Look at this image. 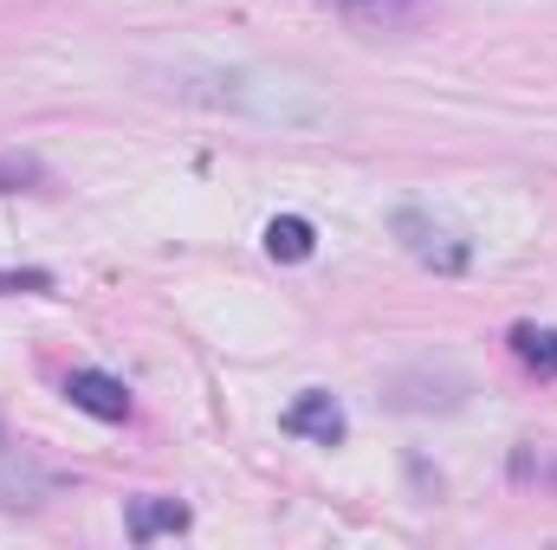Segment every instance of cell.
I'll return each mask as SVG.
<instances>
[{
	"label": "cell",
	"instance_id": "obj_8",
	"mask_svg": "<svg viewBox=\"0 0 557 550\" xmlns=\"http://www.w3.org/2000/svg\"><path fill=\"white\" fill-rule=\"evenodd\" d=\"M512 357L532 370V376H545V383H557V324H512Z\"/></svg>",
	"mask_w": 557,
	"mask_h": 550
},
{
	"label": "cell",
	"instance_id": "obj_5",
	"mask_svg": "<svg viewBox=\"0 0 557 550\" xmlns=\"http://www.w3.org/2000/svg\"><path fill=\"white\" fill-rule=\"evenodd\" d=\"M331 7L350 33H416L428 13L421 0H331Z\"/></svg>",
	"mask_w": 557,
	"mask_h": 550
},
{
	"label": "cell",
	"instance_id": "obj_9",
	"mask_svg": "<svg viewBox=\"0 0 557 550\" xmlns=\"http://www.w3.org/2000/svg\"><path fill=\"white\" fill-rule=\"evenodd\" d=\"M13 291H52V273H39V266H26V273H0V298H13Z\"/></svg>",
	"mask_w": 557,
	"mask_h": 550
},
{
	"label": "cell",
	"instance_id": "obj_7",
	"mask_svg": "<svg viewBox=\"0 0 557 550\" xmlns=\"http://www.w3.org/2000/svg\"><path fill=\"white\" fill-rule=\"evenodd\" d=\"M267 253H273L278 266H305L318 253V227L305 214H273L267 221Z\"/></svg>",
	"mask_w": 557,
	"mask_h": 550
},
{
	"label": "cell",
	"instance_id": "obj_3",
	"mask_svg": "<svg viewBox=\"0 0 557 550\" xmlns=\"http://www.w3.org/2000/svg\"><path fill=\"white\" fill-rule=\"evenodd\" d=\"M278 427H285V434H298V440H318V447H337V440L350 434V421H344V402H337L331 389H305L292 409L278 414Z\"/></svg>",
	"mask_w": 557,
	"mask_h": 550
},
{
	"label": "cell",
	"instance_id": "obj_4",
	"mask_svg": "<svg viewBox=\"0 0 557 550\" xmlns=\"http://www.w3.org/2000/svg\"><path fill=\"white\" fill-rule=\"evenodd\" d=\"M65 402L85 409L91 421H131V389L104 370H72L65 376Z\"/></svg>",
	"mask_w": 557,
	"mask_h": 550
},
{
	"label": "cell",
	"instance_id": "obj_10",
	"mask_svg": "<svg viewBox=\"0 0 557 550\" xmlns=\"http://www.w3.org/2000/svg\"><path fill=\"white\" fill-rule=\"evenodd\" d=\"M26 182H39V168H33V162H0V195H20Z\"/></svg>",
	"mask_w": 557,
	"mask_h": 550
},
{
	"label": "cell",
	"instance_id": "obj_1",
	"mask_svg": "<svg viewBox=\"0 0 557 550\" xmlns=\"http://www.w3.org/2000/svg\"><path fill=\"white\" fill-rule=\"evenodd\" d=\"M389 234L403 240V253H409L416 266H428V273H441V278H460L467 266H473V240H460L454 227L428 221L421 208H403V214L389 221Z\"/></svg>",
	"mask_w": 557,
	"mask_h": 550
},
{
	"label": "cell",
	"instance_id": "obj_2",
	"mask_svg": "<svg viewBox=\"0 0 557 550\" xmlns=\"http://www.w3.org/2000/svg\"><path fill=\"white\" fill-rule=\"evenodd\" d=\"M46 505V466L0 427V512H39Z\"/></svg>",
	"mask_w": 557,
	"mask_h": 550
},
{
	"label": "cell",
	"instance_id": "obj_6",
	"mask_svg": "<svg viewBox=\"0 0 557 550\" xmlns=\"http://www.w3.org/2000/svg\"><path fill=\"white\" fill-rule=\"evenodd\" d=\"M188 505L182 499H131V512H124V532H131V545H156V538H175V532H188Z\"/></svg>",
	"mask_w": 557,
	"mask_h": 550
}]
</instances>
